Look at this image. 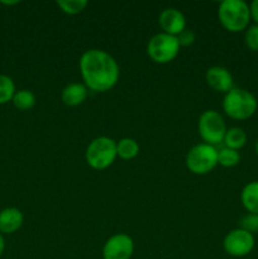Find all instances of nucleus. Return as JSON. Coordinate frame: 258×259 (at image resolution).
<instances>
[{
	"label": "nucleus",
	"instance_id": "23",
	"mask_svg": "<svg viewBox=\"0 0 258 259\" xmlns=\"http://www.w3.org/2000/svg\"><path fill=\"white\" fill-rule=\"evenodd\" d=\"M176 38L177 40H179L180 47H189V46L194 45L195 39H196V35H195V33L192 32V30L185 29L184 32L180 33Z\"/></svg>",
	"mask_w": 258,
	"mask_h": 259
},
{
	"label": "nucleus",
	"instance_id": "11",
	"mask_svg": "<svg viewBox=\"0 0 258 259\" xmlns=\"http://www.w3.org/2000/svg\"><path fill=\"white\" fill-rule=\"evenodd\" d=\"M206 83L218 93H229L234 88V80L228 68L222 66H212L205 73Z\"/></svg>",
	"mask_w": 258,
	"mask_h": 259
},
{
	"label": "nucleus",
	"instance_id": "12",
	"mask_svg": "<svg viewBox=\"0 0 258 259\" xmlns=\"http://www.w3.org/2000/svg\"><path fill=\"white\" fill-rule=\"evenodd\" d=\"M24 222L23 212L17 207H5L0 211V233L13 234L20 229Z\"/></svg>",
	"mask_w": 258,
	"mask_h": 259
},
{
	"label": "nucleus",
	"instance_id": "5",
	"mask_svg": "<svg viewBox=\"0 0 258 259\" xmlns=\"http://www.w3.org/2000/svg\"><path fill=\"white\" fill-rule=\"evenodd\" d=\"M180 45L175 35L167 33H157L147 45V55L156 63H168L179 56Z\"/></svg>",
	"mask_w": 258,
	"mask_h": 259
},
{
	"label": "nucleus",
	"instance_id": "2",
	"mask_svg": "<svg viewBox=\"0 0 258 259\" xmlns=\"http://www.w3.org/2000/svg\"><path fill=\"white\" fill-rule=\"evenodd\" d=\"M257 108L255 96L245 89L233 88L223 99V110L234 120H247L254 115Z\"/></svg>",
	"mask_w": 258,
	"mask_h": 259
},
{
	"label": "nucleus",
	"instance_id": "4",
	"mask_svg": "<svg viewBox=\"0 0 258 259\" xmlns=\"http://www.w3.org/2000/svg\"><path fill=\"white\" fill-rule=\"evenodd\" d=\"M116 157V142L105 136L93 139L85 152L88 164L98 171H103L110 167Z\"/></svg>",
	"mask_w": 258,
	"mask_h": 259
},
{
	"label": "nucleus",
	"instance_id": "16",
	"mask_svg": "<svg viewBox=\"0 0 258 259\" xmlns=\"http://www.w3.org/2000/svg\"><path fill=\"white\" fill-rule=\"evenodd\" d=\"M139 144L133 138H121L116 142V154L124 161H129L138 156Z\"/></svg>",
	"mask_w": 258,
	"mask_h": 259
},
{
	"label": "nucleus",
	"instance_id": "1",
	"mask_svg": "<svg viewBox=\"0 0 258 259\" xmlns=\"http://www.w3.org/2000/svg\"><path fill=\"white\" fill-rule=\"evenodd\" d=\"M85 86L94 93L111 90L119 81V65L115 58L103 50H88L78 61Z\"/></svg>",
	"mask_w": 258,
	"mask_h": 259
},
{
	"label": "nucleus",
	"instance_id": "7",
	"mask_svg": "<svg viewBox=\"0 0 258 259\" xmlns=\"http://www.w3.org/2000/svg\"><path fill=\"white\" fill-rule=\"evenodd\" d=\"M197 129L202 141L210 146H218L224 141L227 125L217 110H206L200 115Z\"/></svg>",
	"mask_w": 258,
	"mask_h": 259
},
{
	"label": "nucleus",
	"instance_id": "15",
	"mask_svg": "<svg viewBox=\"0 0 258 259\" xmlns=\"http://www.w3.org/2000/svg\"><path fill=\"white\" fill-rule=\"evenodd\" d=\"M223 143L225 144L227 148L238 151V149L243 148L245 143H247V134H245V132L242 128L233 126V128L227 129Z\"/></svg>",
	"mask_w": 258,
	"mask_h": 259
},
{
	"label": "nucleus",
	"instance_id": "17",
	"mask_svg": "<svg viewBox=\"0 0 258 259\" xmlns=\"http://www.w3.org/2000/svg\"><path fill=\"white\" fill-rule=\"evenodd\" d=\"M12 101L19 110H29L35 105V95L30 90H19L14 94Z\"/></svg>",
	"mask_w": 258,
	"mask_h": 259
},
{
	"label": "nucleus",
	"instance_id": "18",
	"mask_svg": "<svg viewBox=\"0 0 258 259\" xmlns=\"http://www.w3.org/2000/svg\"><path fill=\"white\" fill-rule=\"evenodd\" d=\"M240 162L239 152L235 149H230L224 147V148L218 151V164L225 167V168H232L235 167Z\"/></svg>",
	"mask_w": 258,
	"mask_h": 259
},
{
	"label": "nucleus",
	"instance_id": "21",
	"mask_svg": "<svg viewBox=\"0 0 258 259\" xmlns=\"http://www.w3.org/2000/svg\"><path fill=\"white\" fill-rule=\"evenodd\" d=\"M239 228L240 229L245 230V232L250 233V234H254L258 233V215L257 214H249L242 218L239 220Z\"/></svg>",
	"mask_w": 258,
	"mask_h": 259
},
{
	"label": "nucleus",
	"instance_id": "8",
	"mask_svg": "<svg viewBox=\"0 0 258 259\" xmlns=\"http://www.w3.org/2000/svg\"><path fill=\"white\" fill-rule=\"evenodd\" d=\"M255 245L254 235L245 230L237 228L225 235L223 248L230 257L242 258L249 254Z\"/></svg>",
	"mask_w": 258,
	"mask_h": 259
},
{
	"label": "nucleus",
	"instance_id": "20",
	"mask_svg": "<svg viewBox=\"0 0 258 259\" xmlns=\"http://www.w3.org/2000/svg\"><path fill=\"white\" fill-rule=\"evenodd\" d=\"M56 4L65 14L68 15L80 14L88 7L86 0H57Z\"/></svg>",
	"mask_w": 258,
	"mask_h": 259
},
{
	"label": "nucleus",
	"instance_id": "6",
	"mask_svg": "<svg viewBox=\"0 0 258 259\" xmlns=\"http://www.w3.org/2000/svg\"><path fill=\"white\" fill-rule=\"evenodd\" d=\"M218 166V149L200 143L192 147L186 156V167L195 175H206Z\"/></svg>",
	"mask_w": 258,
	"mask_h": 259
},
{
	"label": "nucleus",
	"instance_id": "19",
	"mask_svg": "<svg viewBox=\"0 0 258 259\" xmlns=\"http://www.w3.org/2000/svg\"><path fill=\"white\" fill-rule=\"evenodd\" d=\"M15 93L17 90L13 78L7 75H0V105L12 101Z\"/></svg>",
	"mask_w": 258,
	"mask_h": 259
},
{
	"label": "nucleus",
	"instance_id": "13",
	"mask_svg": "<svg viewBox=\"0 0 258 259\" xmlns=\"http://www.w3.org/2000/svg\"><path fill=\"white\" fill-rule=\"evenodd\" d=\"M88 98V88L85 83L72 82L65 86L61 93V99L66 106H78L83 103Z\"/></svg>",
	"mask_w": 258,
	"mask_h": 259
},
{
	"label": "nucleus",
	"instance_id": "24",
	"mask_svg": "<svg viewBox=\"0 0 258 259\" xmlns=\"http://www.w3.org/2000/svg\"><path fill=\"white\" fill-rule=\"evenodd\" d=\"M250 9V19L258 25V0H253L249 5Z\"/></svg>",
	"mask_w": 258,
	"mask_h": 259
},
{
	"label": "nucleus",
	"instance_id": "22",
	"mask_svg": "<svg viewBox=\"0 0 258 259\" xmlns=\"http://www.w3.org/2000/svg\"><path fill=\"white\" fill-rule=\"evenodd\" d=\"M244 42L245 46L249 48L250 51L258 52V25H250L245 29L244 34Z\"/></svg>",
	"mask_w": 258,
	"mask_h": 259
},
{
	"label": "nucleus",
	"instance_id": "9",
	"mask_svg": "<svg viewBox=\"0 0 258 259\" xmlns=\"http://www.w3.org/2000/svg\"><path fill=\"white\" fill-rule=\"evenodd\" d=\"M134 252V242L128 234L119 233L109 238L103 247L104 259H131Z\"/></svg>",
	"mask_w": 258,
	"mask_h": 259
},
{
	"label": "nucleus",
	"instance_id": "26",
	"mask_svg": "<svg viewBox=\"0 0 258 259\" xmlns=\"http://www.w3.org/2000/svg\"><path fill=\"white\" fill-rule=\"evenodd\" d=\"M18 3H19V2H2V4H4V5H15V4H18Z\"/></svg>",
	"mask_w": 258,
	"mask_h": 259
},
{
	"label": "nucleus",
	"instance_id": "10",
	"mask_svg": "<svg viewBox=\"0 0 258 259\" xmlns=\"http://www.w3.org/2000/svg\"><path fill=\"white\" fill-rule=\"evenodd\" d=\"M158 24L163 33L177 37L186 29V18L176 8H166L159 14Z\"/></svg>",
	"mask_w": 258,
	"mask_h": 259
},
{
	"label": "nucleus",
	"instance_id": "14",
	"mask_svg": "<svg viewBox=\"0 0 258 259\" xmlns=\"http://www.w3.org/2000/svg\"><path fill=\"white\" fill-rule=\"evenodd\" d=\"M240 202L249 214L258 215V181H252L243 187Z\"/></svg>",
	"mask_w": 258,
	"mask_h": 259
},
{
	"label": "nucleus",
	"instance_id": "3",
	"mask_svg": "<svg viewBox=\"0 0 258 259\" xmlns=\"http://www.w3.org/2000/svg\"><path fill=\"white\" fill-rule=\"evenodd\" d=\"M218 18L223 28L232 33H239L249 27V4L243 0H224L218 9Z\"/></svg>",
	"mask_w": 258,
	"mask_h": 259
},
{
	"label": "nucleus",
	"instance_id": "27",
	"mask_svg": "<svg viewBox=\"0 0 258 259\" xmlns=\"http://www.w3.org/2000/svg\"><path fill=\"white\" fill-rule=\"evenodd\" d=\"M254 151H255V154L258 156V139L255 141V143H254Z\"/></svg>",
	"mask_w": 258,
	"mask_h": 259
},
{
	"label": "nucleus",
	"instance_id": "25",
	"mask_svg": "<svg viewBox=\"0 0 258 259\" xmlns=\"http://www.w3.org/2000/svg\"><path fill=\"white\" fill-rule=\"evenodd\" d=\"M4 250H5V239H4V237H3L2 233H0V257L3 255Z\"/></svg>",
	"mask_w": 258,
	"mask_h": 259
}]
</instances>
